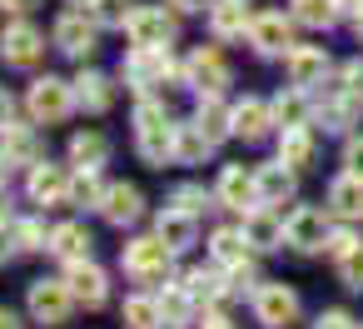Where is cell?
I'll list each match as a JSON object with an SVG mask.
<instances>
[{"label":"cell","instance_id":"obj_1","mask_svg":"<svg viewBox=\"0 0 363 329\" xmlns=\"http://www.w3.org/2000/svg\"><path fill=\"white\" fill-rule=\"evenodd\" d=\"M120 259H125V274H135L140 284H155V279H164V274H169L174 249H169L160 234H145V239H130Z\"/></svg>","mask_w":363,"mask_h":329},{"label":"cell","instance_id":"obj_2","mask_svg":"<svg viewBox=\"0 0 363 329\" xmlns=\"http://www.w3.org/2000/svg\"><path fill=\"white\" fill-rule=\"evenodd\" d=\"M75 304H80V299H75L70 279H35V284H30V319L45 324V329L65 324Z\"/></svg>","mask_w":363,"mask_h":329},{"label":"cell","instance_id":"obj_3","mask_svg":"<svg viewBox=\"0 0 363 329\" xmlns=\"http://www.w3.org/2000/svg\"><path fill=\"white\" fill-rule=\"evenodd\" d=\"M26 105H30V115H35L40 125H60V120H70V110H75L80 100H75V90H70L65 80L40 75V80L30 85V95H26Z\"/></svg>","mask_w":363,"mask_h":329},{"label":"cell","instance_id":"obj_4","mask_svg":"<svg viewBox=\"0 0 363 329\" xmlns=\"http://www.w3.org/2000/svg\"><path fill=\"white\" fill-rule=\"evenodd\" d=\"M125 36H130V45L169 50V45H174V16H164L160 6H135L130 21H125Z\"/></svg>","mask_w":363,"mask_h":329},{"label":"cell","instance_id":"obj_5","mask_svg":"<svg viewBox=\"0 0 363 329\" xmlns=\"http://www.w3.org/2000/svg\"><path fill=\"white\" fill-rule=\"evenodd\" d=\"M254 319H259L264 329H289V324L298 319V294H294L289 284H279V279H264V284L254 289Z\"/></svg>","mask_w":363,"mask_h":329},{"label":"cell","instance_id":"obj_6","mask_svg":"<svg viewBox=\"0 0 363 329\" xmlns=\"http://www.w3.org/2000/svg\"><path fill=\"white\" fill-rule=\"evenodd\" d=\"M0 60L16 65V70L40 65V60H45V36H40L35 26H26V21L6 26V31H0Z\"/></svg>","mask_w":363,"mask_h":329},{"label":"cell","instance_id":"obj_7","mask_svg":"<svg viewBox=\"0 0 363 329\" xmlns=\"http://www.w3.org/2000/svg\"><path fill=\"white\" fill-rule=\"evenodd\" d=\"M55 50H65V55H75V60H85V55H95V41H100V21H90L85 11H70V16H60L55 21Z\"/></svg>","mask_w":363,"mask_h":329},{"label":"cell","instance_id":"obj_8","mask_svg":"<svg viewBox=\"0 0 363 329\" xmlns=\"http://www.w3.org/2000/svg\"><path fill=\"white\" fill-rule=\"evenodd\" d=\"M169 75H184L174 60H169V50H145V45H135V55L125 60V80L135 85V90H150V85H164Z\"/></svg>","mask_w":363,"mask_h":329},{"label":"cell","instance_id":"obj_9","mask_svg":"<svg viewBox=\"0 0 363 329\" xmlns=\"http://www.w3.org/2000/svg\"><path fill=\"white\" fill-rule=\"evenodd\" d=\"M184 85L199 90V95H224V85H229V65L219 60V50L199 45V50L184 60Z\"/></svg>","mask_w":363,"mask_h":329},{"label":"cell","instance_id":"obj_10","mask_svg":"<svg viewBox=\"0 0 363 329\" xmlns=\"http://www.w3.org/2000/svg\"><path fill=\"white\" fill-rule=\"evenodd\" d=\"M249 45H254L259 55H289V50H294V16H279V11L254 16Z\"/></svg>","mask_w":363,"mask_h":329},{"label":"cell","instance_id":"obj_11","mask_svg":"<svg viewBox=\"0 0 363 329\" xmlns=\"http://www.w3.org/2000/svg\"><path fill=\"white\" fill-rule=\"evenodd\" d=\"M284 234H289V244H294L298 254L323 249V239H328V210H313V205L294 210V215L284 220Z\"/></svg>","mask_w":363,"mask_h":329},{"label":"cell","instance_id":"obj_12","mask_svg":"<svg viewBox=\"0 0 363 329\" xmlns=\"http://www.w3.org/2000/svg\"><path fill=\"white\" fill-rule=\"evenodd\" d=\"M30 200L40 205V210H55V205H70V175L60 170V165H50V160H40V165H30Z\"/></svg>","mask_w":363,"mask_h":329},{"label":"cell","instance_id":"obj_13","mask_svg":"<svg viewBox=\"0 0 363 329\" xmlns=\"http://www.w3.org/2000/svg\"><path fill=\"white\" fill-rule=\"evenodd\" d=\"M284 70H289V85H318L323 75H328V50L323 45H294L289 55H284Z\"/></svg>","mask_w":363,"mask_h":329},{"label":"cell","instance_id":"obj_14","mask_svg":"<svg viewBox=\"0 0 363 329\" xmlns=\"http://www.w3.org/2000/svg\"><path fill=\"white\" fill-rule=\"evenodd\" d=\"M65 279H70V289H75V299H80L85 309H100V304L110 299V279H105V269H100L95 259H75Z\"/></svg>","mask_w":363,"mask_h":329},{"label":"cell","instance_id":"obj_15","mask_svg":"<svg viewBox=\"0 0 363 329\" xmlns=\"http://www.w3.org/2000/svg\"><path fill=\"white\" fill-rule=\"evenodd\" d=\"M219 205H224V210H239V215H249V210L259 205L254 175H244L239 165H224V170H219Z\"/></svg>","mask_w":363,"mask_h":329},{"label":"cell","instance_id":"obj_16","mask_svg":"<svg viewBox=\"0 0 363 329\" xmlns=\"http://www.w3.org/2000/svg\"><path fill=\"white\" fill-rule=\"evenodd\" d=\"M229 125H234V135L239 140H264L269 135V125H274V105H264V100H239L234 110H229Z\"/></svg>","mask_w":363,"mask_h":329},{"label":"cell","instance_id":"obj_17","mask_svg":"<svg viewBox=\"0 0 363 329\" xmlns=\"http://www.w3.org/2000/svg\"><path fill=\"white\" fill-rule=\"evenodd\" d=\"M100 215L110 220V225H135L140 215H145V195L135 190V185H110L105 190V200H100Z\"/></svg>","mask_w":363,"mask_h":329},{"label":"cell","instance_id":"obj_18","mask_svg":"<svg viewBox=\"0 0 363 329\" xmlns=\"http://www.w3.org/2000/svg\"><path fill=\"white\" fill-rule=\"evenodd\" d=\"M244 234H249V244H254V249H279V244H289L284 220H279L269 205H254V210L244 215Z\"/></svg>","mask_w":363,"mask_h":329},{"label":"cell","instance_id":"obj_19","mask_svg":"<svg viewBox=\"0 0 363 329\" xmlns=\"http://www.w3.org/2000/svg\"><path fill=\"white\" fill-rule=\"evenodd\" d=\"M254 190H259V205H284V200L294 195V170H289L284 160L259 165V170H254Z\"/></svg>","mask_w":363,"mask_h":329},{"label":"cell","instance_id":"obj_20","mask_svg":"<svg viewBox=\"0 0 363 329\" xmlns=\"http://www.w3.org/2000/svg\"><path fill=\"white\" fill-rule=\"evenodd\" d=\"M155 234H160L174 254H184V249L194 244V215H189V210H179V205H169V210H160Z\"/></svg>","mask_w":363,"mask_h":329},{"label":"cell","instance_id":"obj_21","mask_svg":"<svg viewBox=\"0 0 363 329\" xmlns=\"http://www.w3.org/2000/svg\"><path fill=\"white\" fill-rule=\"evenodd\" d=\"M209 26L219 41H244L249 36V11H244V0H219V6H209Z\"/></svg>","mask_w":363,"mask_h":329},{"label":"cell","instance_id":"obj_22","mask_svg":"<svg viewBox=\"0 0 363 329\" xmlns=\"http://www.w3.org/2000/svg\"><path fill=\"white\" fill-rule=\"evenodd\" d=\"M328 210L343 215V220H363V180L343 170V175L328 185Z\"/></svg>","mask_w":363,"mask_h":329},{"label":"cell","instance_id":"obj_23","mask_svg":"<svg viewBox=\"0 0 363 329\" xmlns=\"http://www.w3.org/2000/svg\"><path fill=\"white\" fill-rule=\"evenodd\" d=\"M75 100H80L90 115H105V110L115 105V85H110L100 70H85V75L75 80Z\"/></svg>","mask_w":363,"mask_h":329},{"label":"cell","instance_id":"obj_24","mask_svg":"<svg viewBox=\"0 0 363 329\" xmlns=\"http://www.w3.org/2000/svg\"><path fill=\"white\" fill-rule=\"evenodd\" d=\"M90 230L85 225H55V234H50V254H60L65 264H75V259H90Z\"/></svg>","mask_w":363,"mask_h":329},{"label":"cell","instance_id":"obj_25","mask_svg":"<svg viewBox=\"0 0 363 329\" xmlns=\"http://www.w3.org/2000/svg\"><path fill=\"white\" fill-rule=\"evenodd\" d=\"M0 150L11 155V165H40V140H35V130H26V125H11V130H0Z\"/></svg>","mask_w":363,"mask_h":329},{"label":"cell","instance_id":"obj_26","mask_svg":"<svg viewBox=\"0 0 363 329\" xmlns=\"http://www.w3.org/2000/svg\"><path fill=\"white\" fill-rule=\"evenodd\" d=\"M308 115H313V105H308L303 85H294V90H284V95L274 100V125H284V130H303Z\"/></svg>","mask_w":363,"mask_h":329},{"label":"cell","instance_id":"obj_27","mask_svg":"<svg viewBox=\"0 0 363 329\" xmlns=\"http://www.w3.org/2000/svg\"><path fill=\"white\" fill-rule=\"evenodd\" d=\"M105 160H110V140H105V135L85 130V135L70 140V165H75V170H100Z\"/></svg>","mask_w":363,"mask_h":329},{"label":"cell","instance_id":"obj_28","mask_svg":"<svg viewBox=\"0 0 363 329\" xmlns=\"http://www.w3.org/2000/svg\"><path fill=\"white\" fill-rule=\"evenodd\" d=\"M135 140H140V155H145L150 165H160V170H164V160H174V125L135 130Z\"/></svg>","mask_w":363,"mask_h":329},{"label":"cell","instance_id":"obj_29","mask_svg":"<svg viewBox=\"0 0 363 329\" xmlns=\"http://www.w3.org/2000/svg\"><path fill=\"white\" fill-rule=\"evenodd\" d=\"M249 249H254V244H249L244 230H214V234H209V254H214L224 269L239 264V259H249Z\"/></svg>","mask_w":363,"mask_h":329},{"label":"cell","instance_id":"obj_30","mask_svg":"<svg viewBox=\"0 0 363 329\" xmlns=\"http://www.w3.org/2000/svg\"><path fill=\"white\" fill-rule=\"evenodd\" d=\"M209 150H214V140H209L199 125H174V160H184V165H199Z\"/></svg>","mask_w":363,"mask_h":329},{"label":"cell","instance_id":"obj_31","mask_svg":"<svg viewBox=\"0 0 363 329\" xmlns=\"http://www.w3.org/2000/svg\"><path fill=\"white\" fill-rule=\"evenodd\" d=\"M338 16H343L338 0H294V21L308 26V31H328Z\"/></svg>","mask_w":363,"mask_h":329},{"label":"cell","instance_id":"obj_32","mask_svg":"<svg viewBox=\"0 0 363 329\" xmlns=\"http://www.w3.org/2000/svg\"><path fill=\"white\" fill-rule=\"evenodd\" d=\"M194 125H199V130H204L214 145H219L224 135H234V125H229V110L219 105V95H204V100H199V115H194Z\"/></svg>","mask_w":363,"mask_h":329},{"label":"cell","instance_id":"obj_33","mask_svg":"<svg viewBox=\"0 0 363 329\" xmlns=\"http://www.w3.org/2000/svg\"><path fill=\"white\" fill-rule=\"evenodd\" d=\"M279 160H284L289 170H308V165H313V140H308V130H284Z\"/></svg>","mask_w":363,"mask_h":329},{"label":"cell","instance_id":"obj_34","mask_svg":"<svg viewBox=\"0 0 363 329\" xmlns=\"http://www.w3.org/2000/svg\"><path fill=\"white\" fill-rule=\"evenodd\" d=\"M184 289L194 294V304L204 299V304H214L224 289H229V274H214V269H189L184 274Z\"/></svg>","mask_w":363,"mask_h":329},{"label":"cell","instance_id":"obj_35","mask_svg":"<svg viewBox=\"0 0 363 329\" xmlns=\"http://www.w3.org/2000/svg\"><path fill=\"white\" fill-rule=\"evenodd\" d=\"M160 314H164V324H174V329H184L189 319H194V294L179 284V289H164L160 294Z\"/></svg>","mask_w":363,"mask_h":329},{"label":"cell","instance_id":"obj_36","mask_svg":"<svg viewBox=\"0 0 363 329\" xmlns=\"http://www.w3.org/2000/svg\"><path fill=\"white\" fill-rule=\"evenodd\" d=\"M160 324H164L160 299H145V294L125 299V329H160Z\"/></svg>","mask_w":363,"mask_h":329},{"label":"cell","instance_id":"obj_37","mask_svg":"<svg viewBox=\"0 0 363 329\" xmlns=\"http://www.w3.org/2000/svg\"><path fill=\"white\" fill-rule=\"evenodd\" d=\"M105 190H110V185H100V170H80V175L70 180V200H75V205H95V210H100Z\"/></svg>","mask_w":363,"mask_h":329},{"label":"cell","instance_id":"obj_38","mask_svg":"<svg viewBox=\"0 0 363 329\" xmlns=\"http://www.w3.org/2000/svg\"><path fill=\"white\" fill-rule=\"evenodd\" d=\"M313 115L323 120V130H328V135H343V130L353 125V100H348V95H343V100H328V105H318Z\"/></svg>","mask_w":363,"mask_h":329},{"label":"cell","instance_id":"obj_39","mask_svg":"<svg viewBox=\"0 0 363 329\" xmlns=\"http://www.w3.org/2000/svg\"><path fill=\"white\" fill-rule=\"evenodd\" d=\"M363 249V239L353 234V230H328V239H323V254L333 259V264H343L348 254H358Z\"/></svg>","mask_w":363,"mask_h":329},{"label":"cell","instance_id":"obj_40","mask_svg":"<svg viewBox=\"0 0 363 329\" xmlns=\"http://www.w3.org/2000/svg\"><path fill=\"white\" fill-rule=\"evenodd\" d=\"M50 234H55V230H45L40 220H21V225H16V244H21V249H50Z\"/></svg>","mask_w":363,"mask_h":329},{"label":"cell","instance_id":"obj_41","mask_svg":"<svg viewBox=\"0 0 363 329\" xmlns=\"http://www.w3.org/2000/svg\"><path fill=\"white\" fill-rule=\"evenodd\" d=\"M174 205H179V210H189L194 220H199L204 210H214V200H209L199 185H179V190H174Z\"/></svg>","mask_w":363,"mask_h":329},{"label":"cell","instance_id":"obj_42","mask_svg":"<svg viewBox=\"0 0 363 329\" xmlns=\"http://www.w3.org/2000/svg\"><path fill=\"white\" fill-rule=\"evenodd\" d=\"M155 125H169V110L160 100H140L135 105V130H155Z\"/></svg>","mask_w":363,"mask_h":329},{"label":"cell","instance_id":"obj_43","mask_svg":"<svg viewBox=\"0 0 363 329\" xmlns=\"http://www.w3.org/2000/svg\"><path fill=\"white\" fill-rule=\"evenodd\" d=\"M90 11H95V21H100V26H120V31H125V21H130L125 0H95Z\"/></svg>","mask_w":363,"mask_h":329},{"label":"cell","instance_id":"obj_44","mask_svg":"<svg viewBox=\"0 0 363 329\" xmlns=\"http://www.w3.org/2000/svg\"><path fill=\"white\" fill-rule=\"evenodd\" d=\"M224 274H229V289H239V294H244V289H259V284H254V264H249V259L229 264Z\"/></svg>","mask_w":363,"mask_h":329},{"label":"cell","instance_id":"obj_45","mask_svg":"<svg viewBox=\"0 0 363 329\" xmlns=\"http://www.w3.org/2000/svg\"><path fill=\"white\" fill-rule=\"evenodd\" d=\"M343 95H348V100H363V60L343 65Z\"/></svg>","mask_w":363,"mask_h":329},{"label":"cell","instance_id":"obj_46","mask_svg":"<svg viewBox=\"0 0 363 329\" xmlns=\"http://www.w3.org/2000/svg\"><path fill=\"white\" fill-rule=\"evenodd\" d=\"M313 329H358V324H353V319H348V314H343V309H323V314H318V324H313Z\"/></svg>","mask_w":363,"mask_h":329},{"label":"cell","instance_id":"obj_47","mask_svg":"<svg viewBox=\"0 0 363 329\" xmlns=\"http://www.w3.org/2000/svg\"><path fill=\"white\" fill-rule=\"evenodd\" d=\"M343 170H348V175H358V180H363V140H353V145H348V150H343Z\"/></svg>","mask_w":363,"mask_h":329},{"label":"cell","instance_id":"obj_48","mask_svg":"<svg viewBox=\"0 0 363 329\" xmlns=\"http://www.w3.org/2000/svg\"><path fill=\"white\" fill-rule=\"evenodd\" d=\"M11 125H16V95L0 85V130H11Z\"/></svg>","mask_w":363,"mask_h":329},{"label":"cell","instance_id":"obj_49","mask_svg":"<svg viewBox=\"0 0 363 329\" xmlns=\"http://www.w3.org/2000/svg\"><path fill=\"white\" fill-rule=\"evenodd\" d=\"M16 249H21V244H16V230H6V225H0V264H6Z\"/></svg>","mask_w":363,"mask_h":329},{"label":"cell","instance_id":"obj_50","mask_svg":"<svg viewBox=\"0 0 363 329\" xmlns=\"http://www.w3.org/2000/svg\"><path fill=\"white\" fill-rule=\"evenodd\" d=\"M199 329H234V319H229V314H224V309H209V314H204V324H199Z\"/></svg>","mask_w":363,"mask_h":329},{"label":"cell","instance_id":"obj_51","mask_svg":"<svg viewBox=\"0 0 363 329\" xmlns=\"http://www.w3.org/2000/svg\"><path fill=\"white\" fill-rule=\"evenodd\" d=\"M35 6V0H0V11H6V16H26Z\"/></svg>","mask_w":363,"mask_h":329},{"label":"cell","instance_id":"obj_52","mask_svg":"<svg viewBox=\"0 0 363 329\" xmlns=\"http://www.w3.org/2000/svg\"><path fill=\"white\" fill-rule=\"evenodd\" d=\"M169 6H174L179 16H194V11H204V6H209V0H169Z\"/></svg>","mask_w":363,"mask_h":329},{"label":"cell","instance_id":"obj_53","mask_svg":"<svg viewBox=\"0 0 363 329\" xmlns=\"http://www.w3.org/2000/svg\"><path fill=\"white\" fill-rule=\"evenodd\" d=\"M0 225H11V190L0 185Z\"/></svg>","mask_w":363,"mask_h":329},{"label":"cell","instance_id":"obj_54","mask_svg":"<svg viewBox=\"0 0 363 329\" xmlns=\"http://www.w3.org/2000/svg\"><path fill=\"white\" fill-rule=\"evenodd\" d=\"M0 329H26V324H21V319H16L11 309H0Z\"/></svg>","mask_w":363,"mask_h":329},{"label":"cell","instance_id":"obj_55","mask_svg":"<svg viewBox=\"0 0 363 329\" xmlns=\"http://www.w3.org/2000/svg\"><path fill=\"white\" fill-rule=\"evenodd\" d=\"M6 180H11V155L0 150V185H6Z\"/></svg>","mask_w":363,"mask_h":329},{"label":"cell","instance_id":"obj_56","mask_svg":"<svg viewBox=\"0 0 363 329\" xmlns=\"http://www.w3.org/2000/svg\"><path fill=\"white\" fill-rule=\"evenodd\" d=\"M338 11H348V16H358V11H363V0H338Z\"/></svg>","mask_w":363,"mask_h":329},{"label":"cell","instance_id":"obj_57","mask_svg":"<svg viewBox=\"0 0 363 329\" xmlns=\"http://www.w3.org/2000/svg\"><path fill=\"white\" fill-rule=\"evenodd\" d=\"M70 6H95V0H70Z\"/></svg>","mask_w":363,"mask_h":329}]
</instances>
